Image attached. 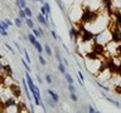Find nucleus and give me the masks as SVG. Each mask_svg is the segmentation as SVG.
Segmentation results:
<instances>
[{
  "label": "nucleus",
  "instance_id": "1",
  "mask_svg": "<svg viewBox=\"0 0 121 113\" xmlns=\"http://www.w3.org/2000/svg\"><path fill=\"white\" fill-rule=\"evenodd\" d=\"M9 90H10L11 96H14L15 98H22V90H20V88H19V85H17V84H10Z\"/></svg>",
  "mask_w": 121,
  "mask_h": 113
},
{
  "label": "nucleus",
  "instance_id": "2",
  "mask_svg": "<svg viewBox=\"0 0 121 113\" xmlns=\"http://www.w3.org/2000/svg\"><path fill=\"white\" fill-rule=\"evenodd\" d=\"M47 93L49 94V96H51V98H52V101L54 102V103H57V102L59 101V96L58 94H57L54 90H52V89H47Z\"/></svg>",
  "mask_w": 121,
  "mask_h": 113
},
{
  "label": "nucleus",
  "instance_id": "3",
  "mask_svg": "<svg viewBox=\"0 0 121 113\" xmlns=\"http://www.w3.org/2000/svg\"><path fill=\"white\" fill-rule=\"evenodd\" d=\"M37 19H38V21H39L42 25H44V26L48 25V20L45 19V16H44V15L42 14V13H39V14L37 15Z\"/></svg>",
  "mask_w": 121,
  "mask_h": 113
},
{
  "label": "nucleus",
  "instance_id": "4",
  "mask_svg": "<svg viewBox=\"0 0 121 113\" xmlns=\"http://www.w3.org/2000/svg\"><path fill=\"white\" fill-rule=\"evenodd\" d=\"M15 4H17V8H19V9H24L26 6L25 0H15Z\"/></svg>",
  "mask_w": 121,
  "mask_h": 113
},
{
  "label": "nucleus",
  "instance_id": "5",
  "mask_svg": "<svg viewBox=\"0 0 121 113\" xmlns=\"http://www.w3.org/2000/svg\"><path fill=\"white\" fill-rule=\"evenodd\" d=\"M28 40L30 41V44L34 47V45H35V43H37V36L34 35V34H29V35H28Z\"/></svg>",
  "mask_w": 121,
  "mask_h": 113
},
{
  "label": "nucleus",
  "instance_id": "6",
  "mask_svg": "<svg viewBox=\"0 0 121 113\" xmlns=\"http://www.w3.org/2000/svg\"><path fill=\"white\" fill-rule=\"evenodd\" d=\"M4 70L6 72L8 75H13V69H11L10 64H5V65H4Z\"/></svg>",
  "mask_w": 121,
  "mask_h": 113
},
{
  "label": "nucleus",
  "instance_id": "7",
  "mask_svg": "<svg viewBox=\"0 0 121 113\" xmlns=\"http://www.w3.org/2000/svg\"><path fill=\"white\" fill-rule=\"evenodd\" d=\"M25 24L28 25V28H29L30 30L34 29V23H33V20H32L30 18H26V19H25Z\"/></svg>",
  "mask_w": 121,
  "mask_h": 113
},
{
  "label": "nucleus",
  "instance_id": "8",
  "mask_svg": "<svg viewBox=\"0 0 121 113\" xmlns=\"http://www.w3.org/2000/svg\"><path fill=\"white\" fill-rule=\"evenodd\" d=\"M19 18L22 19V20H25L26 18V14H25V11H24V9H19Z\"/></svg>",
  "mask_w": 121,
  "mask_h": 113
},
{
  "label": "nucleus",
  "instance_id": "9",
  "mask_svg": "<svg viewBox=\"0 0 121 113\" xmlns=\"http://www.w3.org/2000/svg\"><path fill=\"white\" fill-rule=\"evenodd\" d=\"M14 24L17 28H22V24H23V21H22V19L20 18H15L14 19Z\"/></svg>",
  "mask_w": 121,
  "mask_h": 113
},
{
  "label": "nucleus",
  "instance_id": "10",
  "mask_svg": "<svg viewBox=\"0 0 121 113\" xmlns=\"http://www.w3.org/2000/svg\"><path fill=\"white\" fill-rule=\"evenodd\" d=\"M34 47H35L37 52H38V53H40V54H42V52L44 50V48H43V47H42V45H40V43H39V41H37V43H35V45H34Z\"/></svg>",
  "mask_w": 121,
  "mask_h": 113
},
{
  "label": "nucleus",
  "instance_id": "11",
  "mask_svg": "<svg viewBox=\"0 0 121 113\" xmlns=\"http://www.w3.org/2000/svg\"><path fill=\"white\" fill-rule=\"evenodd\" d=\"M64 77H66V81L68 82V84H73V78L71 77V74L64 73Z\"/></svg>",
  "mask_w": 121,
  "mask_h": 113
},
{
  "label": "nucleus",
  "instance_id": "12",
  "mask_svg": "<svg viewBox=\"0 0 121 113\" xmlns=\"http://www.w3.org/2000/svg\"><path fill=\"white\" fill-rule=\"evenodd\" d=\"M0 23H1L3 28L5 29L6 32H8V30H9V29H10V25H9V24H8V23H6V20H0Z\"/></svg>",
  "mask_w": 121,
  "mask_h": 113
},
{
  "label": "nucleus",
  "instance_id": "13",
  "mask_svg": "<svg viewBox=\"0 0 121 113\" xmlns=\"http://www.w3.org/2000/svg\"><path fill=\"white\" fill-rule=\"evenodd\" d=\"M44 50H45V53H47V55H49V56L52 55V49H51V47H49L48 44L44 45Z\"/></svg>",
  "mask_w": 121,
  "mask_h": 113
},
{
  "label": "nucleus",
  "instance_id": "14",
  "mask_svg": "<svg viewBox=\"0 0 121 113\" xmlns=\"http://www.w3.org/2000/svg\"><path fill=\"white\" fill-rule=\"evenodd\" d=\"M24 11H25V14H26V16H28V18H32V16H33L32 10H30L28 6H25V8H24Z\"/></svg>",
  "mask_w": 121,
  "mask_h": 113
},
{
  "label": "nucleus",
  "instance_id": "15",
  "mask_svg": "<svg viewBox=\"0 0 121 113\" xmlns=\"http://www.w3.org/2000/svg\"><path fill=\"white\" fill-rule=\"evenodd\" d=\"M58 69L60 70V73H63V74L66 73V67L63 65V63H62V62H59V64H58Z\"/></svg>",
  "mask_w": 121,
  "mask_h": 113
},
{
  "label": "nucleus",
  "instance_id": "16",
  "mask_svg": "<svg viewBox=\"0 0 121 113\" xmlns=\"http://www.w3.org/2000/svg\"><path fill=\"white\" fill-rule=\"evenodd\" d=\"M0 34H1L3 36H8V32L5 29L3 28V25H1V23H0Z\"/></svg>",
  "mask_w": 121,
  "mask_h": 113
},
{
  "label": "nucleus",
  "instance_id": "17",
  "mask_svg": "<svg viewBox=\"0 0 121 113\" xmlns=\"http://www.w3.org/2000/svg\"><path fill=\"white\" fill-rule=\"evenodd\" d=\"M24 56H25V60H26V63H28V64H30V63H32V60H30V56H29V53L26 52V50H24Z\"/></svg>",
  "mask_w": 121,
  "mask_h": 113
},
{
  "label": "nucleus",
  "instance_id": "18",
  "mask_svg": "<svg viewBox=\"0 0 121 113\" xmlns=\"http://www.w3.org/2000/svg\"><path fill=\"white\" fill-rule=\"evenodd\" d=\"M32 32H33V34H34V35H35L37 38H40V36H42V34H40V32H39L38 29L34 28V29H32Z\"/></svg>",
  "mask_w": 121,
  "mask_h": 113
},
{
  "label": "nucleus",
  "instance_id": "19",
  "mask_svg": "<svg viewBox=\"0 0 121 113\" xmlns=\"http://www.w3.org/2000/svg\"><path fill=\"white\" fill-rule=\"evenodd\" d=\"M38 58H39V62H40V64L42 65H45V64H47V62H45V59L43 58V56H42V54L39 53V56H38Z\"/></svg>",
  "mask_w": 121,
  "mask_h": 113
},
{
  "label": "nucleus",
  "instance_id": "20",
  "mask_svg": "<svg viewBox=\"0 0 121 113\" xmlns=\"http://www.w3.org/2000/svg\"><path fill=\"white\" fill-rule=\"evenodd\" d=\"M68 90H69V93H76V88L73 87V84H68Z\"/></svg>",
  "mask_w": 121,
  "mask_h": 113
},
{
  "label": "nucleus",
  "instance_id": "21",
  "mask_svg": "<svg viewBox=\"0 0 121 113\" xmlns=\"http://www.w3.org/2000/svg\"><path fill=\"white\" fill-rule=\"evenodd\" d=\"M56 1H57V4H58V6L60 8V10H62V11H64V6H63V3L60 1V0H56Z\"/></svg>",
  "mask_w": 121,
  "mask_h": 113
},
{
  "label": "nucleus",
  "instance_id": "22",
  "mask_svg": "<svg viewBox=\"0 0 121 113\" xmlns=\"http://www.w3.org/2000/svg\"><path fill=\"white\" fill-rule=\"evenodd\" d=\"M43 5H44V8H45V10H47V11H48V13H49V14H51V5H49V4H48V3H44V4H43Z\"/></svg>",
  "mask_w": 121,
  "mask_h": 113
},
{
  "label": "nucleus",
  "instance_id": "23",
  "mask_svg": "<svg viewBox=\"0 0 121 113\" xmlns=\"http://www.w3.org/2000/svg\"><path fill=\"white\" fill-rule=\"evenodd\" d=\"M71 99L73 101V102H77V101H78V98H77V96H76V93H71Z\"/></svg>",
  "mask_w": 121,
  "mask_h": 113
},
{
  "label": "nucleus",
  "instance_id": "24",
  "mask_svg": "<svg viewBox=\"0 0 121 113\" xmlns=\"http://www.w3.org/2000/svg\"><path fill=\"white\" fill-rule=\"evenodd\" d=\"M45 81H47V83H48V84H51V83L53 82V81H52V78H51V75H49V74H47V75H45Z\"/></svg>",
  "mask_w": 121,
  "mask_h": 113
},
{
  "label": "nucleus",
  "instance_id": "25",
  "mask_svg": "<svg viewBox=\"0 0 121 113\" xmlns=\"http://www.w3.org/2000/svg\"><path fill=\"white\" fill-rule=\"evenodd\" d=\"M5 47L8 48V50H10V53H13V54H14V49H13V48H11V47H10V45H9V44H8V43L5 44Z\"/></svg>",
  "mask_w": 121,
  "mask_h": 113
},
{
  "label": "nucleus",
  "instance_id": "26",
  "mask_svg": "<svg viewBox=\"0 0 121 113\" xmlns=\"http://www.w3.org/2000/svg\"><path fill=\"white\" fill-rule=\"evenodd\" d=\"M51 34H52V36H53V39H57V34L54 33V30H51Z\"/></svg>",
  "mask_w": 121,
  "mask_h": 113
},
{
  "label": "nucleus",
  "instance_id": "27",
  "mask_svg": "<svg viewBox=\"0 0 121 113\" xmlns=\"http://www.w3.org/2000/svg\"><path fill=\"white\" fill-rule=\"evenodd\" d=\"M88 112L93 113V112H96V111H95V108H93V107H91V105H90V107H88Z\"/></svg>",
  "mask_w": 121,
  "mask_h": 113
},
{
  "label": "nucleus",
  "instance_id": "28",
  "mask_svg": "<svg viewBox=\"0 0 121 113\" xmlns=\"http://www.w3.org/2000/svg\"><path fill=\"white\" fill-rule=\"evenodd\" d=\"M5 20H6V23H8V24H9L10 26H11V25H13V21H11V20H10V19H5Z\"/></svg>",
  "mask_w": 121,
  "mask_h": 113
},
{
  "label": "nucleus",
  "instance_id": "29",
  "mask_svg": "<svg viewBox=\"0 0 121 113\" xmlns=\"http://www.w3.org/2000/svg\"><path fill=\"white\" fill-rule=\"evenodd\" d=\"M3 69H4V64L0 63V70H3Z\"/></svg>",
  "mask_w": 121,
  "mask_h": 113
},
{
  "label": "nucleus",
  "instance_id": "30",
  "mask_svg": "<svg viewBox=\"0 0 121 113\" xmlns=\"http://www.w3.org/2000/svg\"><path fill=\"white\" fill-rule=\"evenodd\" d=\"M35 1H40L42 4H44V0H35Z\"/></svg>",
  "mask_w": 121,
  "mask_h": 113
},
{
  "label": "nucleus",
  "instance_id": "31",
  "mask_svg": "<svg viewBox=\"0 0 121 113\" xmlns=\"http://www.w3.org/2000/svg\"><path fill=\"white\" fill-rule=\"evenodd\" d=\"M0 59H1V54H0Z\"/></svg>",
  "mask_w": 121,
  "mask_h": 113
}]
</instances>
